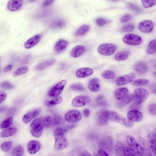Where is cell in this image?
I'll use <instances>...</instances> for the list:
<instances>
[{"instance_id": "ba28073f", "label": "cell", "mask_w": 156, "mask_h": 156, "mask_svg": "<svg viewBox=\"0 0 156 156\" xmlns=\"http://www.w3.org/2000/svg\"><path fill=\"white\" fill-rule=\"evenodd\" d=\"M123 41L126 44L130 45H137L142 42V38L136 34H129L125 35L122 39Z\"/></svg>"}, {"instance_id": "5bb4252c", "label": "cell", "mask_w": 156, "mask_h": 156, "mask_svg": "<svg viewBox=\"0 0 156 156\" xmlns=\"http://www.w3.org/2000/svg\"><path fill=\"white\" fill-rule=\"evenodd\" d=\"M156 129H155L153 131L149 133L147 136V143L150 149L155 155L156 152Z\"/></svg>"}, {"instance_id": "9a60e30c", "label": "cell", "mask_w": 156, "mask_h": 156, "mask_svg": "<svg viewBox=\"0 0 156 156\" xmlns=\"http://www.w3.org/2000/svg\"><path fill=\"white\" fill-rule=\"evenodd\" d=\"M153 23L149 20L141 22L138 25L139 30L142 32L146 33L151 32L153 30Z\"/></svg>"}, {"instance_id": "4dcf8cb0", "label": "cell", "mask_w": 156, "mask_h": 156, "mask_svg": "<svg viewBox=\"0 0 156 156\" xmlns=\"http://www.w3.org/2000/svg\"><path fill=\"white\" fill-rule=\"evenodd\" d=\"M90 27L87 25H83L79 27L75 33L77 36H80L85 34L89 30Z\"/></svg>"}, {"instance_id": "2e32d148", "label": "cell", "mask_w": 156, "mask_h": 156, "mask_svg": "<svg viewBox=\"0 0 156 156\" xmlns=\"http://www.w3.org/2000/svg\"><path fill=\"white\" fill-rule=\"evenodd\" d=\"M128 119L133 122H140L143 119V115L139 111L136 110H131L127 113Z\"/></svg>"}, {"instance_id": "6da1fadb", "label": "cell", "mask_w": 156, "mask_h": 156, "mask_svg": "<svg viewBox=\"0 0 156 156\" xmlns=\"http://www.w3.org/2000/svg\"><path fill=\"white\" fill-rule=\"evenodd\" d=\"M66 131L65 128L58 127L55 130L54 133L55 140L54 148L56 150H63L68 146V140L64 135Z\"/></svg>"}, {"instance_id": "c3c4849f", "label": "cell", "mask_w": 156, "mask_h": 156, "mask_svg": "<svg viewBox=\"0 0 156 156\" xmlns=\"http://www.w3.org/2000/svg\"><path fill=\"white\" fill-rule=\"evenodd\" d=\"M108 21L102 18H98L96 20V23L99 26H104L107 24Z\"/></svg>"}, {"instance_id": "6f0895ef", "label": "cell", "mask_w": 156, "mask_h": 156, "mask_svg": "<svg viewBox=\"0 0 156 156\" xmlns=\"http://www.w3.org/2000/svg\"><path fill=\"white\" fill-rule=\"evenodd\" d=\"M53 2L54 1L52 0H45L43 2L42 5L44 6H48L52 4Z\"/></svg>"}, {"instance_id": "8d00e7d4", "label": "cell", "mask_w": 156, "mask_h": 156, "mask_svg": "<svg viewBox=\"0 0 156 156\" xmlns=\"http://www.w3.org/2000/svg\"><path fill=\"white\" fill-rule=\"evenodd\" d=\"M102 77L106 79H112L115 77L114 72L111 70H106L104 71L102 73Z\"/></svg>"}, {"instance_id": "d6986e66", "label": "cell", "mask_w": 156, "mask_h": 156, "mask_svg": "<svg viewBox=\"0 0 156 156\" xmlns=\"http://www.w3.org/2000/svg\"><path fill=\"white\" fill-rule=\"evenodd\" d=\"M41 38V35L38 34L29 38L25 42V48L27 49L32 48L38 42Z\"/></svg>"}, {"instance_id": "3957f363", "label": "cell", "mask_w": 156, "mask_h": 156, "mask_svg": "<svg viewBox=\"0 0 156 156\" xmlns=\"http://www.w3.org/2000/svg\"><path fill=\"white\" fill-rule=\"evenodd\" d=\"M31 133L34 137H39L41 136L44 126L42 118H37L34 120L30 124Z\"/></svg>"}, {"instance_id": "681fc988", "label": "cell", "mask_w": 156, "mask_h": 156, "mask_svg": "<svg viewBox=\"0 0 156 156\" xmlns=\"http://www.w3.org/2000/svg\"><path fill=\"white\" fill-rule=\"evenodd\" d=\"M148 110L150 113L153 115L156 114V105L155 103L150 104L148 106Z\"/></svg>"}, {"instance_id": "1f68e13d", "label": "cell", "mask_w": 156, "mask_h": 156, "mask_svg": "<svg viewBox=\"0 0 156 156\" xmlns=\"http://www.w3.org/2000/svg\"><path fill=\"white\" fill-rule=\"evenodd\" d=\"M123 144L120 141H117L115 144V150L116 156H125Z\"/></svg>"}, {"instance_id": "11a10c76", "label": "cell", "mask_w": 156, "mask_h": 156, "mask_svg": "<svg viewBox=\"0 0 156 156\" xmlns=\"http://www.w3.org/2000/svg\"><path fill=\"white\" fill-rule=\"evenodd\" d=\"M7 97L6 94L4 92H0V104L4 102Z\"/></svg>"}, {"instance_id": "5b68a950", "label": "cell", "mask_w": 156, "mask_h": 156, "mask_svg": "<svg viewBox=\"0 0 156 156\" xmlns=\"http://www.w3.org/2000/svg\"><path fill=\"white\" fill-rule=\"evenodd\" d=\"M66 83V80H64L53 86L49 90L48 95L51 98H56L62 92Z\"/></svg>"}, {"instance_id": "836d02e7", "label": "cell", "mask_w": 156, "mask_h": 156, "mask_svg": "<svg viewBox=\"0 0 156 156\" xmlns=\"http://www.w3.org/2000/svg\"><path fill=\"white\" fill-rule=\"evenodd\" d=\"M134 98L133 95L132 94H128L124 98L119 100V104L121 106L125 105L132 101Z\"/></svg>"}, {"instance_id": "816d5d0a", "label": "cell", "mask_w": 156, "mask_h": 156, "mask_svg": "<svg viewBox=\"0 0 156 156\" xmlns=\"http://www.w3.org/2000/svg\"><path fill=\"white\" fill-rule=\"evenodd\" d=\"M131 17V16L129 14H126L123 15L120 19V22L121 23H124L126 22L129 21Z\"/></svg>"}, {"instance_id": "d6a6232c", "label": "cell", "mask_w": 156, "mask_h": 156, "mask_svg": "<svg viewBox=\"0 0 156 156\" xmlns=\"http://www.w3.org/2000/svg\"><path fill=\"white\" fill-rule=\"evenodd\" d=\"M24 152V149L21 145L16 146L13 149L12 153V156H22Z\"/></svg>"}, {"instance_id": "9f6ffc18", "label": "cell", "mask_w": 156, "mask_h": 156, "mask_svg": "<svg viewBox=\"0 0 156 156\" xmlns=\"http://www.w3.org/2000/svg\"><path fill=\"white\" fill-rule=\"evenodd\" d=\"M97 154L98 156H109L107 152L102 149H99Z\"/></svg>"}, {"instance_id": "9c48e42d", "label": "cell", "mask_w": 156, "mask_h": 156, "mask_svg": "<svg viewBox=\"0 0 156 156\" xmlns=\"http://www.w3.org/2000/svg\"><path fill=\"white\" fill-rule=\"evenodd\" d=\"M65 120L68 122L74 123L80 121L81 119L80 112L76 110H71L67 112L65 115Z\"/></svg>"}, {"instance_id": "e0dca14e", "label": "cell", "mask_w": 156, "mask_h": 156, "mask_svg": "<svg viewBox=\"0 0 156 156\" xmlns=\"http://www.w3.org/2000/svg\"><path fill=\"white\" fill-rule=\"evenodd\" d=\"M41 146V144L38 141L36 140H31L27 144L28 151L30 154H35L40 149Z\"/></svg>"}, {"instance_id": "bcb514c9", "label": "cell", "mask_w": 156, "mask_h": 156, "mask_svg": "<svg viewBox=\"0 0 156 156\" xmlns=\"http://www.w3.org/2000/svg\"><path fill=\"white\" fill-rule=\"evenodd\" d=\"M142 2L143 7L145 8L151 7L156 3V0H142Z\"/></svg>"}, {"instance_id": "4fadbf2b", "label": "cell", "mask_w": 156, "mask_h": 156, "mask_svg": "<svg viewBox=\"0 0 156 156\" xmlns=\"http://www.w3.org/2000/svg\"><path fill=\"white\" fill-rule=\"evenodd\" d=\"M135 77V75L131 73L118 77L116 80V84L118 86L123 85L133 81Z\"/></svg>"}, {"instance_id": "ee69618b", "label": "cell", "mask_w": 156, "mask_h": 156, "mask_svg": "<svg viewBox=\"0 0 156 156\" xmlns=\"http://www.w3.org/2000/svg\"><path fill=\"white\" fill-rule=\"evenodd\" d=\"M70 89L72 90L80 91H83L85 89L83 85L80 83H76L72 85L70 87Z\"/></svg>"}, {"instance_id": "277c9868", "label": "cell", "mask_w": 156, "mask_h": 156, "mask_svg": "<svg viewBox=\"0 0 156 156\" xmlns=\"http://www.w3.org/2000/svg\"><path fill=\"white\" fill-rule=\"evenodd\" d=\"M128 146L136 156H142L139 143L137 140L131 135H128L126 138Z\"/></svg>"}, {"instance_id": "44dd1931", "label": "cell", "mask_w": 156, "mask_h": 156, "mask_svg": "<svg viewBox=\"0 0 156 156\" xmlns=\"http://www.w3.org/2000/svg\"><path fill=\"white\" fill-rule=\"evenodd\" d=\"M133 68L135 71L141 74L146 73L148 70V66L147 64L142 61L137 62L134 65Z\"/></svg>"}, {"instance_id": "f1b7e54d", "label": "cell", "mask_w": 156, "mask_h": 156, "mask_svg": "<svg viewBox=\"0 0 156 156\" xmlns=\"http://www.w3.org/2000/svg\"><path fill=\"white\" fill-rule=\"evenodd\" d=\"M17 131L15 128H9L2 131L0 133V136L3 138L8 137L15 134Z\"/></svg>"}, {"instance_id": "d590c367", "label": "cell", "mask_w": 156, "mask_h": 156, "mask_svg": "<svg viewBox=\"0 0 156 156\" xmlns=\"http://www.w3.org/2000/svg\"><path fill=\"white\" fill-rule=\"evenodd\" d=\"M156 51V40L151 41L149 43L147 49V52L148 54L154 53Z\"/></svg>"}, {"instance_id": "03108f58", "label": "cell", "mask_w": 156, "mask_h": 156, "mask_svg": "<svg viewBox=\"0 0 156 156\" xmlns=\"http://www.w3.org/2000/svg\"></svg>"}, {"instance_id": "db71d44e", "label": "cell", "mask_w": 156, "mask_h": 156, "mask_svg": "<svg viewBox=\"0 0 156 156\" xmlns=\"http://www.w3.org/2000/svg\"><path fill=\"white\" fill-rule=\"evenodd\" d=\"M96 101L98 104L102 105L105 104L106 102L104 98L102 95L98 96L96 98Z\"/></svg>"}, {"instance_id": "94428289", "label": "cell", "mask_w": 156, "mask_h": 156, "mask_svg": "<svg viewBox=\"0 0 156 156\" xmlns=\"http://www.w3.org/2000/svg\"><path fill=\"white\" fill-rule=\"evenodd\" d=\"M80 156H91V154L88 152L84 151L81 153Z\"/></svg>"}, {"instance_id": "484cf974", "label": "cell", "mask_w": 156, "mask_h": 156, "mask_svg": "<svg viewBox=\"0 0 156 156\" xmlns=\"http://www.w3.org/2000/svg\"><path fill=\"white\" fill-rule=\"evenodd\" d=\"M54 59L48 60L38 64L36 66V69L37 70L44 69L52 65L55 62Z\"/></svg>"}, {"instance_id": "83f0119b", "label": "cell", "mask_w": 156, "mask_h": 156, "mask_svg": "<svg viewBox=\"0 0 156 156\" xmlns=\"http://www.w3.org/2000/svg\"><path fill=\"white\" fill-rule=\"evenodd\" d=\"M65 21L62 19H57L54 20L51 24V27L54 29H60L64 27L66 25Z\"/></svg>"}, {"instance_id": "7bdbcfd3", "label": "cell", "mask_w": 156, "mask_h": 156, "mask_svg": "<svg viewBox=\"0 0 156 156\" xmlns=\"http://www.w3.org/2000/svg\"><path fill=\"white\" fill-rule=\"evenodd\" d=\"M135 28L134 26L132 24H129L122 27L121 31L122 32H129L133 31Z\"/></svg>"}, {"instance_id": "8fae6325", "label": "cell", "mask_w": 156, "mask_h": 156, "mask_svg": "<svg viewBox=\"0 0 156 156\" xmlns=\"http://www.w3.org/2000/svg\"><path fill=\"white\" fill-rule=\"evenodd\" d=\"M139 143L142 156H152L150 147L146 140L141 136L138 137Z\"/></svg>"}, {"instance_id": "7a4b0ae2", "label": "cell", "mask_w": 156, "mask_h": 156, "mask_svg": "<svg viewBox=\"0 0 156 156\" xmlns=\"http://www.w3.org/2000/svg\"><path fill=\"white\" fill-rule=\"evenodd\" d=\"M108 120L118 122L128 128L131 127L133 125V122L114 111L109 112Z\"/></svg>"}, {"instance_id": "603a6c76", "label": "cell", "mask_w": 156, "mask_h": 156, "mask_svg": "<svg viewBox=\"0 0 156 156\" xmlns=\"http://www.w3.org/2000/svg\"><path fill=\"white\" fill-rule=\"evenodd\" d=\"M85 50V48L83 46L77 45L72 49L70 55L73 57L77 58L83 55L84 53Z\"/></svg>"}, {"instance_id": "7c38bea8", "label": "cell", "mask_w": 156, "mask_h": 156, "mask_svg": "<svg viewBox=\"0 0 156 156\" xmlns=\"http://www.w3.org/2000/svg\"><path fill=\"white\" fill-rule=\"evenodd\" d=\"M109 111L106 110L100 111L96 116V121L98 124L100 126L106 125L108 120Z\"/></svg>"}, {"instance_id": "ab89813d", "label": "cell", "mask_w": 156, "mask_h": 156, "mask_svg": "<svg viewBox=\"0 0 156 156\" xmlns=\"http://www.w3.org/2000/svg\"><path fill=\"white\" fill-rule=\"evenodd\" d=\"M63 120L62 117L59 115H55L53 117L52 124L55 126H58L62 124Z\"/></svg>"}, {"instance_id": "be15d7a7", "label": "cell", "mask_w": 156, "mask_h": 156, "mask_svg": "<svg viewBox=\"0 0 156 156\" xmlns=\"http://www.w3.org/2000/svg\"><path fill=\"white\" fill-rule=\"evenodd\" d=\"M93 156H98L97 153H95L94 154Z\"/></svg>"}, {"instance_id": "f5cc1de1", "label": "cell", "mask_w": 156, "mask_h": 156, "mask_svg": "<svg viewBox=\"0 0 156 156\" xmlns=\"http://www.w3.org/2000/svg\"><path fill=\"white\" fill-rule=\"evenodd\" d=\"M129 7L132 9L138 12H140L141 11V9L137 5L132 3H129L128 4Z\"/></svg>"}, {"instance_id": "7402d4cb", "label": "cell", "mask_w": 156, "mask_h": 156, "mask_svg": "<svg viewBox=\"0 0 156 156\" xmlns=\"http://www.w3.org/2000/svg\"><path fill=\"white\" fill-rule=\"evenodd\" d=\"M68 44V42L66 40L63 39H60L55 43V50L57 52H60L66 48Z\"/></svg>"}, {"instance_id": "f907efd6", "label": "cell", "mask_w": 156, "mask_h": 156, "mask_svg": "<svg viewBox=\"0 0 156 156\" xmlns=\"http://www.w3.org/2000/svg\"><path fill=\"white\" fill-rule=\"evenodd\" d=\"M0 86L6 89H12L13 87L12 84L9 81H5L1 83Z\"/></svg>"}, {"instance_id": "6125c7cd", "label": "cell", "mask_w": 156, "mask_h": 156, "mask_svg": "<svg viewBox=\"0 0 156 156\" xmlns=\"http://www.w3.org/2000/svg\"><path fill=\"white\" fill-rule=\"evenodd\" d=\"M5 109V107L4 106L0 107V112L4 111Z\"/></svg>"}, {"instance_id": "680465c9", "label": "cell", "mask_w": 156, "mask_h": 156, "mask_svg": "<svg viewBox=\"0 0 156 156\" xmlns=\"http://www.w3.org/2000/svg\"><path fill=\"white\" fill-rule=\"evenodd\" d=\"M83 113L85 117H88L90 115V110L88 108H85L83 110Z\"/></svg>"}, {"instance_id": "30bf717a", "label": "cell", "mask_w": 156, "mask_h": 156, "mask_svg": "<svg viewBox=\"0 0 156 156\" xmlns=\"http://www.w3.org/2000/svg\"><path fill=\"white\" fill-rule=\"evenodd\" d=\"M90 101V98L87 95H79L73 99L72 105L75 107H82L89 103Z\"/></svg>"}, {"instance_id": "f546056e", "label": "cell", "mask_w": 156, "mask_h": 156, "mask_svg": "<svg viewBox=\"0 0 156 156\" xmlns=\"http://www.w3.org/2000/svg\"><path fill=\"white\" fill-rule=\"evenodd\" d=\"M130 52L128 50L121 51L115 54L114 58L118 61H124L127 58Z\"/></svg>"}, {"instance_id": "b9f144b4", "label": "cell", "mask_w": 156, "mask_h": 156, "mask_svg": "<svg viewBox=\"0 0 156 156\" xmlns=\"http://www.w3.org/2000/svg\"><path fill=\"white\" fill-rule=\"evenodd\" d=\"M148 83V80L146 79H140L133 81L132 84L134 86H143L146 85Z\"/></svg>"}, {"instance_id": "e575fe53", "label": "cell", "mask_w": 156, "mask_h": 156, "mask_svg": "<svg viewBox=\"0 0 156 156\" xmlns=\"http://www.w3.org/2000/svg\"><path fill=\"white\" fill-rule=\"evenodd\" d=\"M61 97H58L51 100H47L45 102V105L48 107H51L60 103L62 101Z\"/></svg>"}, {"instance_id": "4316f807", "label": "cell", "mask_w": 156, "mask_h": 156, "mask_svg": "<svg viewBox=\"0 0 156 156\" xmlns=\"http://www.w3.org/2000/svg\"><path fill=\"white\" fill-rule=\"evenodd\" d=\"M128 90L126 88H119L115 91V96L117 99L120 100L128 94Z\"/></svg>"}, {"instance_id": "74e56055", "label": "cell", "mask_w": 156, "mask_h": 156, "mask_svg": "<svg viewBox=\"0 0 156 156\" xmlns=\"http://www.w3.org/2000/svg\"><path fill=\"white\" fill-rule=\"evenodd\" d=\"M12 143L11 141H5L2 143L1 145V148L4 152L9 151L11 149Z\"/></svg>"}, {"instance_id": "8992f818", "label": "cell", "mask_w": 156, "mask_h": 156, "mask_svg": "<svg viewBox=\"0 0 156 156\" xmlns=\"http://www.w3.org/2000/svg\"><path fill=\"white\" fill-rule=\"evenodd\" d=\"M149 96L148 91L143 88L136 89L134 93V98L135 103L139 105L145 101Z\"/></svg>"}, {"instance_id": "52a82bcc", "label": "cell", "mask_w": 156, "mask_h": 156, "mask_svg": "<svg viewBox=\"0 0 156 156\" xmlns=\"http://www.w3.org/2000/svg\"><path fill=\"white\" fill-rule=\"evenodd\" d=\"M116 49V46L112 44H104L100 45L98 48V52L104 55H112Z\"/></svg>"}, {"instance_id": "cb8c5ba5", "label": "cell", "mask_w": 156, "mask_h": 156, "mask_svg": "<svg viewBox=\"0 0 156 156\" xmlns=\"http://www.w3.org/2000/svg\"><path fill=\"white\" fill-rule=\"evenodd\" d=\"M92 69L89 68H82L77 69L76 75L78 77H84L91 75L93 73Z\"/></svg>"}, {"instance_id": "f35d334b", "label": "cell", "mask_w": 156, "mask_h": 156, "mask_svg": "<svg viewBox=\"0 0 156 156\" xmlns=\"http://www.w3.org/2000/svg\"><path fill=\"white\" fill-rule=\"evenodd\" d=\"M28 70L27 66H24L20 67L16 70L13 73V76H16L26 73Z\"/></svg>"}, {"instance_id": "60d3db41", "label": "cell", "mask_w": 156, "mask_h": 156, "mask_svg": "<svg viewBox=\"0 0 156 156\" xmlns=\"http://www.w3.org/2000/svg\"><path fill=\"white\" fill-rule=\"evenodd\" d=\"M12 117H9L2 122L0 126V128L1 129H4L8 127L12 123Z\"/></svg>"}, {"instance_id": "7dc6e473", "label": "cell", "mask_w": 156, "mask_h": 156, "mask_svg": "<svg viewBox=\"0 0 156 156\" xmlns=\"http://www.w3.org/2000/svg\"><path fill=\"white\" fill-rule=\"evenodd\" d=\"M51 122V119L49 116H46L43 121V124L44 127L48 128L50 126Z\"/></svg>"}, {"instance_id": "f6af8a7d", "label": "cell", "mask_w": 156, "mask_h": 156, "mask_svg": "<svg viewBox=\"0 0 156 156\" xmlns=\"http://www.w3.org/2000/svg\"><path fill=\"white\" fill-rule=\"evenodd\" d=\"M123 151L125 156H135V154L126 144H123Z\"/></svg>"}, {"instance_id": "d4e9b609", "label": "cell", "mask_w": 156, "mask_h": 156, "mask_svg": "<svg viewBox=\"0 0 156 156\" xmlns=\"http://www.w3.org/2000/svg\"><path fill=\"white\" fill-rule=\"evenodd\" d=\"M88 87L90 90L91 91H98L100 87L98 79L96 78L91 79L89 83Z\"/></svg>"}, {"instance_id": "91938a15", "label": "cell", "mask_w": 156, "mask_h": 156, "mask_svg": "<svg viewBox=\"0 0 156 156\" xmlns=\"http://www.w3.org/2000/svg\"><path fill=\"white\" fill-rule=\"evenodd\" d=\"M12 68V65H9L7 66L4 69L5 72H6L10 70Z\"/></svg>"}, {"instance_id": "e7e4bbea", "label": "cell", "mask_w": 156, "mask_h": 156, "mask_svg": "<svg viewBox=\"0 0 156 156\" xmlns=\"http://www.w3.org/2000/svg\"><path fill=\"white\" fill-rule=\"evenodd\" d=\"M152 156H153L152 155Z\"/></svg>"}, {"instance_id": "ffe728a7", "label": "cell", "mask_w": 156, "mask_h": 156, "mask_svg": "<svg viewBox=\"0 0 156 156\" xmlns=\"http://www.w3.org/2000/svg\"><path fill=\"white\" fill-rule=\"evenodd\" d=\"M41 111L40 108H37L26 114L23 117V121L25 123H28L33 118L38 115Z\"/></svg>"}, {"instance_id": "ac0fdd59", "label": "cell", "mask_w": 156, "mask_h": 156, "mask_svg": "<svg viewBox=\"0 0 156 156\" xmlns=\"http://www.w3.org/2000/svg\"><path fill=\"white\" fill-rule=\"evenodd\" d=\"M23 4V0H10L7 4V8L11 11H16L22 7Z\"/></svg>"}]
</instances>
